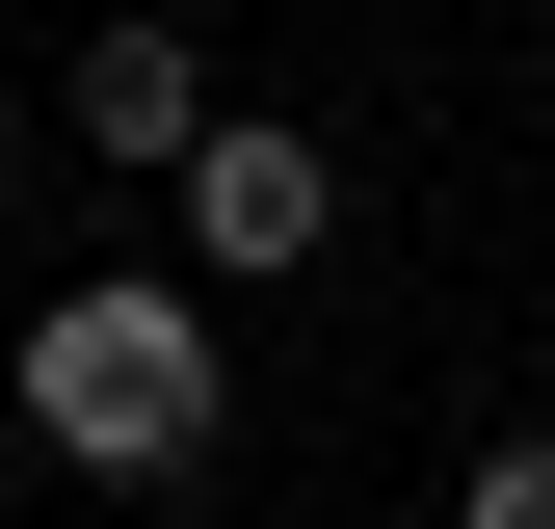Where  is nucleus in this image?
Instances as JSON below:
<instances>
[{
	"instance_id": "nucleus-4",
	"label": "nucleus",
	"mask_w": 555,
	"mask_h": 529,
	"mask_svg": "<svg viewBox=\"0 0 555 529\" xmlns=\"http://www.w3.org/2000/svg\"><path fill=\"white\" fill-rule=\"evenodd\" d=\"M450 529H555V424H503V450H476V477H450Z\"/></svg>"
},
{
	"instance_id": "nucleus-2",
	"label": "nucleus",
	"mask_w": 555,
	"mask_h": 529,
	"mask_svg": "<svg viewBox=\"0 0 555 529\" xmlns=\"http://www.w3.org/2000/svg\"><path fill=\"white\" fill-rule=\"evenodd\" d=\"M318 238H344V159L292 106H212V132H185V264H212V292H264V264H318Z\"/></svg>"
},
{
	"instance_id": "nucleus-1",
	"label": "nucleus",
	"mask_w": 555,
	"mask_h": 529,
	"mask_svg": "<svg viewBox=\"0 0 555 529\" xmlns=\"http://www.w3.org/2000/svg\"><path fill=\"white\" fill-rule=\"evenodd\" d=\"M27 450L53 477H212L238 450V345H212V292H159V264H106V292H53L27 318Z\"/></svg>"
},
{
	"instance_id": "nucleus-3",
	"label": "nucleus",
	"mask_w": 555,
	"mask_h": 529,
	"mask_svg": "<svg viewBox=\"0 0 555 529\" xmlns=\"http://www.w3.org/2000/svg\"><path fill=\"white\" fill-rule=\"evenodd\" d=\"M80 132H106L132 185H185V132H212V53H185L159 0H132V27H80Z\"/></svg>"
}]
</instances>
